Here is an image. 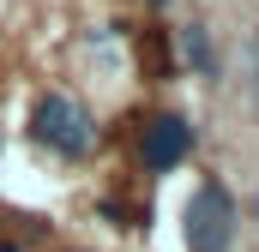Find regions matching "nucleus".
<instances>
[{"mask_svg":"<svg viewBox=\"0 0 259 252\" xmlns=\"http://www.w3.org/2000/svg\"><path fill=\"white\" fill-rule=\"evenodd\" d=\"M139 150H145V168H175L193 150V126L181 120V114H157L139 132Z\"/></svg>","mask_w":259,"mask_h":252,"instance_id":"3","label":"nucleus"},{"mask_svg":"<svg viewBox=\"0 0 259 252\" xmlns=\"http://www.w3.org/2000/svg\"><path fill=\"white\" fill-rule=\"evenodd\" d=\"M30 132H36L49 150H61V156H84V150H91V138H97L91 114H84L72 96H42V102H36V114H30Z\"/></svg>","mask_w":259,"mask_h":252,"instance_id":"1","label":"nucleus"},{"mask_svg":"<svg viewBox=\"0 0 259 252\" xmlns=\"http://www.w3.org/2000/svg\"><path fill=\"white\" fill-rule=\"evenodd\" d=\"M235 234V204L223 186H199L187 204V246L193 252H223Z\"/></svg>","mask_w":259,"mask_h":252,"instance_id":"2","label":"nucleus"}]
</instances>
